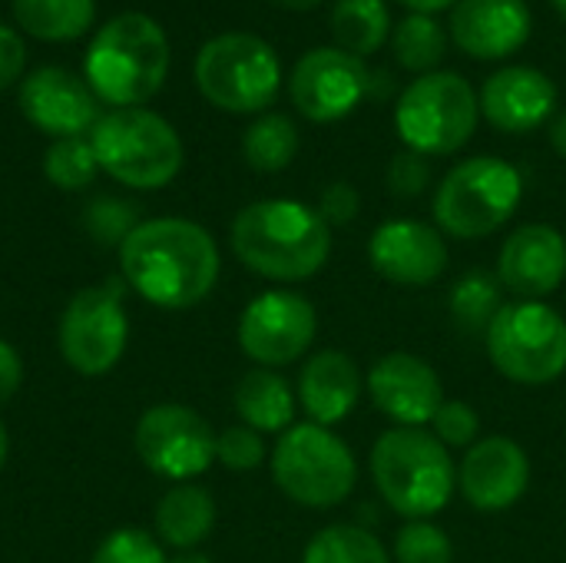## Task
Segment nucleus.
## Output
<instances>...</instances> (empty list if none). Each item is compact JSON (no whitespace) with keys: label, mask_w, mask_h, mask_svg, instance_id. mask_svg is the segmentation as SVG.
<instances>
[{"label":"nucleus","mask_w":566,"mask_h":563,"mask_svg":"<svg viewBox=\"0 0 566 563\" xmlns=\"http://www.w3.org/2000/svg\"><path fill=\"white\" fill-rule=\"evenodd\" d=\"M219 246L192 219L163 216L129 229L119 242V272L126 285L156 309H192L219 282Z\"/></svg>","instance_id":"f257e3e1"},{"label":"nucleus","mask_w":566,"mask_h":563,"mask_svg":"<svg viewBox=\"0 0 566 563\" xmlns=\"http://www.w3.org/2000/svg\"><path fill=\"white\" fill-rule=\"evenodd\" d=\"M235 259L272 282H305L332 256V226L318 209L295 199H262L245 206L229 229Z\"/></svg>","instance_id":"f03ea898"},{"label":"nucleus","mask_w":566,"mask_h":563,"mask_svg":"<svg viewBox=\"0 0 566 563\" xmlns=\"http://www.w3.org/2000/svg\"><path fill=\"white\" fill-rule=\"evenodd\" d=\"M371 478L381 501L408 521L441 514L458 491V465L428 428H388L371 448Z\"/></svg>","instance_id":"7ed1b4c3"},{"label":"nucleus","mask_w":566,"mask_h":563,"mask_svg":"<svg viewBox=\"0 0 566 563\" xmlns=\"http://www.w3.org/2000/svg\"><path fill=\"white\" fill-rule=\"evenodd\" d=\"M169 73V40L146 13H119L86 50V83L96 100L129 110L159 93Z\"/></svg>","instance_id":"20e7f679"},{"label":"nucleus","mask_w":566,"mask_h":563,"mask_svg":"<svg viewBox=\"0 0 566 563\" xmlns=\"http://www.w3.org/2000/svg\"><path fill=\"white\" fill-rule=\"evenodd\" d=\"M96 163L129 189H163L182 169L179 133L153 110H109L90 133Z\"/></svg>","instance_id":"39448f33"},{"label":"nucleus","mask_w":566,"mask_h":563,"mask_svg":"<svg viewBox=\"0 0 566 563\" xmlns=\"http://www.w3.org/2000/svg\"><path fill=\"white\" fill-rule=\"evenodd\" d=\"M521 196L517 166L497 156H471L438 183L434 222L454 239H484L517 212Z\"/></svg>","instance_id":"423d86ee"},{"label":"nucleus","mask_w":566,"mask_h":563,"mask_svg":"<svg viewBox=\"0 0 566 563\" xmlns=\"http://www.w3.org/2000/svg\"><path fill=\"white\" fill-rule=\"evenodd\" d=\"M481 103L474 86L448 70H434L398 93L395 129L405 149L421 156H451L478 129Z\"/></svg>","instance_id":"0eeeda50"},{"label":"nucleus","mask_w":566,"mask_h":563,"mask_svg":"<svg viewBox=\"0 0 566 563\" xmlns=\"http://www.w3.org/2000/svg\"><path fill=\"white\" fill-rule=\"evenodd\" d=\"M272 478L289 501L322 511L348 501L358 481V465L352 448L332 428L305 421L279 435Z\"/></svg>","instance_id":"6e6552de"},{"label":"nucleus","mask_w":566,"mask_h":563,"mask_svg":"<svg viewBox=\"0 0 566 563\" xmlns=\"http://www.w3.org/2000/svg\"><path fill=\"white\" fill-rule=\"evenodd\" d=\"M199 93L226 113H262L282 86L275 50L255 33H219L196 56Z\"/></svg>","instance_id":"1a4fd4ad"},{"label":"nucleus","mask_w":566,"mask_h":563,"mask_svg":"<svg viewBox=\"0 0 566 563\" xmlns=\"http://www.w3.org/2000/svg\"><path fill=\"white\" fill-rule=\"evenodd\" d=\"M494 368L517 385H551L566 372V319L547 302H514L488 329Z\"/></svg>","instance_id":"9d476101"},{"label":"nucleus","mask_w":566,"mask_h":563,"mask_svg":"<svg viewBox=\"0 0 566 563\" xmlns=\"http://www.w3.org/2000/svg\"><path fill=\"white\" fill-rule=\"evenodd\" d=\"M56 342L63 362L76 375L99 378L113 372L129 342V319L119 292L109 285L80 289L60 315Z\"/></svg>","instance_id":"9b49d317"},{"label":"nucleus","mask_w":566,"mask_h":563,"mask_svg":"<svg viewBox=\"0 0 566 563\" xmlns=\"http://www.w3.org/2000/svg\"><path fill=\"white\" fill-rule=\"evenodd\" d=\"M136 455L139 461L176 484H189L206 475L216 461V431L212 425L186 405L163 402L143 411L136 421Z\"/></svg>","instance_id":"f8f14e48"},{"label":"nucleus","mask_w":566,"mask_h":563,"mask_svg":"<svg viewBox=\"0 0 566 563\" xmlns=\"http://www.w3.org/2000/svg\"><path fill=\"white\" fill-rule=\"evenodd\" d=\"M318 332L315 305L289 289L255 295L239 315V348L262 368H282L298 362Z\"/></svg>","instance_id":"ddd939ff"},{"label":"nucleus","mask_w":566,"mask_h":563,"mask_svg":"<svg viewBox=\"0 0 566 563\" xmlns=\"http://www.w3.org/2000/svg\"><path fill=\"white\" fill-rule=\"evenodd\" d=\"M365 90H368L365 60L338 46L308 50L292 66V76H289V96L308 123L345 119L365 100Z\"/></svg>","instance_id":"4468645a"},{"label":"nucleus","mask_w":566,"mask_h":563,"mask_svg":"<svg viewBox=\"0 0 566 563\" xmlns=\"http://www.w3.org/2000/svg\"><path fill=\"white\" fill-rule=\"evenodd\" d=\"M368 395L395 428H428L444 405L434 365L411 352H388L378 358L368 372Z\"/></svg>","instance_id":"2eb2a0df"},{"label":"nucleus","mask_w":566,"mask_h":563,"mask_svg":"<svg viewBox=\"0 0 566 563\" xmlns=\"http://www.w3.org/2000/svg\"><path fill=\"white\" fill-rule=\"evenodd\" d=\"M531 484L527 451L504 435H491L468 448L458 468V488L464 501L481 514H501L514 508Z\"/></svg>","instance_id":"dca6fc26"},{"label":"nucleus","mask_w":566,"mask_h":563,"mask_svg":"<svg viewBox=\"0 0 566 563\" xmlns=\"http://www.w3.org/2000/svg\"><path fill=\"white\" fill-rule=\"evenodd\" d=\"M448 259L441 229L418 219H388L368 239L371 269L395 285H431L444 275Z\"/></svg>","instance_id":"f3484780"},{"label":"nucleus","mask_w":566,"mask_h":563,"mask_svg":"<svg viewBox=\"0 0 566 563\" xmlns=\"http://www.w3.org/2000/svg\"><path fill=\"white\" fill-rule=\"evenodd\" d=\"M497 279L504 292L521 302H544L566 279V239L547 222H527L514 229L497 256Z\"/></svg>","instance_id":"a211bd4d"},{"label":"nucleus","mask_w":566,"mask_h":563,"mask_svg":"<svg viewBox=\"0 0 566 563\" xmlns=\"http://www.w3.org/2000/svg\"><path fill=\"white\" fill-rule=\"evenodd\" d=\"M20 110L40 133L56 139L93 133L99 119L96 93L90 90V83L63 66L33 70L20 86Z\"/></svg>","instance_id":"6ab92c4d"},{"label":"nucleus","mask_w":566,"mask_h":563,"mask_svg":"<svg viewBox=\"0 0 566 563\" xmlns=\"http://www.w3.org/2000/svg\"><path fill=\"white\" fill-rule=\"evenodd\" d=\"M478 103L491 126L504 133H531L554 119L557 86L537 66H501L484 80Z\"/></svg>","instance_id":"aec40b11"},{"label":"nucleus","mask_w":566,"mask_h":563,"mask_svg":"<svg viewBox=\"0 0 566 563\" xmlns=\"http://www.w3.org/2000/svg\"><path fill=\"white\" fill-rule=\"evenodd\" d=\"M534 20L524 0H458L451 40L474 60H504L531 40Z\"/></svg>","instance_id":"412c9836"},{"label":"nucleus","mask_w":566,"mask_h":563,"mask_svg":"<svg viewBox=\"0 0 566 563\" xmlns=\"http://www.w3.org/2000/svg\"><path fill=\"white\" fill-rule=\"evenodd\" d=\"M361 398V368L338 348L315 352L298 375V402L312 425L332 428L345 421Z\"/></svg>","instance_id":"4be33fe9"},{"label":"nucleus","mask_w":566,"mask_h":563,"mask_svg":"<svg viewBox=\"0 0 566 563\" xmlns=\"http://www.w3.org/2000/svg\"><path fill=\"white\" fill-rule=\"evenodd\" d=\"M298 398L275 368L245 372L235 385V411L259 435H285L295 425Z\"/></svg>","instance_id":"5701e85b"},{"label":"nucleus","mask_w":566,"mask_h":563,"mask_svg":"<svg viewBox=\"0 0 566 563\" xmlns=\"http://www.w3.org/2000/svg\"><path fill=\"white\" fill-rule=\"evenodd\" d=\"M216 528V501L199 484H172L156 504V534L176 551L199 548Z\"/></svg>","instance_id":"b1692460"},{"label":"nucleus","mask_w":566,"mask_h":563,"mask_svg":"<svg viewBox=\"0 0 566 563\" xmlns=\"http://www.w3.org/2000/svg\"><path fill=\"white\" fill-rule=\"evenodd\" d=\"M501 309H504V285H501L497 272L468 269L451 285L448 312H451V322L464 335H488V329L501 315Z\"/></svg>","instance_id":"393cba45"},{"label":"nucleus","mask_w":566,"mask_h":563,"mask_svg":"<svg viewBox=\"0 0 566 563\" xmlns=\"http://www.w3.org/2000/svg\"><path fill=\"white\" fill-rule=\"evenodd\" d=\"M391 33V13L385 0H338L332 10V37L338 50L365 60Z\"/></svg>","instance_id":"a878e982"},{"label":"nucleus","mask_w":566,"mask_h":563,"mask_svg":"<svg viewBox=\"0 0 566 563\" xmlns=\"http://www.w3.org/2000/svg\"><path fill=\"white\" fill-rule=\"evenodd\" d=\"M13 17L36 40H76L96 17L93 0H13Z\"/></svg>","instance_id":"bb28decb"},{"label":"nucleus","mask_w":566,"mask_h":563,"mask_svg":"<svg viewBox=\"0 0 566 563\" xmlns=\"http://www.w3.org/2000/svg\"><path fill=\"white\" fill-rule=\"evenodd\" d=\"M298 153V126L285 113H262L242 133V156L255 173H282Z\"/></svg>","instance_id":"cd10ccee"},{"label":"nucleus","mask_w":566,"mask_h":563,"mask_svg":"<svg viewBox=\"0 0 566 563\" xmlns=\"http://www.w3.org/2000/svg\"><path fill=\"white\" fill-rule=\"evenodd\" d=\"M391 50H395V60L405 70L424 76V73H434V66L444 60L448 33L431 13H408L391 30Z\"/></svg>","instance_id":"c85d7f7f"},{"label":"nucleus","mask_w":566,"mask_h":563,"mask_svg":"<svg viewBox=\"0 0 566 563\" xmlns=\"http://www.w3.org/2000/svg\"><path fill=\"white\" fill-rule=\"evenodd\" d=\"M302 563H391V557L371 531L355 524H332L308 541Z\"/></svg>","instance_id":"c756f323"},{"label":"nucleus","mask_w":566,"mask_h":563,"mask_svg":"<svg viewBox=\"0 0 566 563\" xmlns=\"http://www.w3.org/2000/svg\"><path fill=\"white\" fill-rule=\"evenodd\" d=\"M96 173H99V163H96L90 136L53 139L46 156H43V176L63 192L86 189L96 179Z\"/></svg>","instance_id":"7c9ffc66"},{"label":"nucleus","mask_w":566,"mask_h":563,"mask_svg":"<svg viewBox=\"0 0 566 563\" xmlns=\"http://www.w3.org/2000/svg\"><path fill=\"white\" fill-rule=\"evenodd\" d=\"M395 563H454V544L438 524L408 521L395 538Z\"/></svg>","instance_id":"2f4dec72"},{"label":"nucleus","mask_w":566,"mask_h":563,"mask_svg":"<svg viewBox=\"0 0 566 563\" xmlns=\"http://www.w3.org/2000/svg\"><path fill=\"white\" fill-rule=\"evenodd\" d=\"M90 563H166V554L149 531L119 528L96 548Z\"/></svg>","instance_id":"473e14b6"},{"label":"nucleus","mask_w":566,"mask_h":563,"mask_svg":"<svg viewBox=\"0 0 566 563\" xmlns=\"http://www.w3.org/2000/svg\"><path fill=\"white\" fill-rule=\"evenodd\" d=\"M431 435L451 451V448H471L478 445L481 435V415L468 405V402H448L438 408L434 421H431Z\"/></svg>","instance_id":"72a5a7b5"},{"label":"nucleus","mask_w":566,"mask_h":563,"mask_svg":"<svg viewBox=\"0 0 566 563\" xmlns=\"http://www.w3.org/2000/svg\"><path fill=\"white\" fill-rule=\"evenodd\" d=\"M216 461L229 471H255L265 461V441L249 425H232L216 435Z\"/></svg>","instance_id":"f704fd0d"},{"label":"nucleus","mask_w":566,"mask_h":563,"mask_svg":"<svg viewBox=\"0 0 566 563\" xmlns=\"http://www.w3.org/2000/svg\"><path fill=\"white\" fill-rule=\"evenodd\" d=\"M431 183V163L428 156L415 153V149H401L391 156L388 163V189L398 199H418Z\"/></svg>","instance_id":"c9c22d12"},{"label":"nucleus","mask_w":566,"mask_h":563,"mask_svg":"<svg viewBox=\"0 0 566 563\" xmlns=\"http://www.w3.org/2000/svg\"><path fill=\"white\" fill-rule=\"evenodd\" d=\"M86 222L93 229L96 239H106V242H123L129 236V229L136 226L133 222V209H126L119 199H96L90 209H86Z\"/></svg>","instance_id":"e433bc0d"},{"label":"nucleus","mask_w":566,"mask_h":563,"mask_svg":"<svg viewBox=\"0 0 566 563\" xmlns=\"http://www.w3.org/2000/svg\"><path fill=\"white\" fill-rule=\"evenodd\" d=\"M318 216L328 222V226H348L358 219L361 212V196L352 183H328L318 196Z\"/></svg>","instance_id":"4c0bfd02"},{"label":"nucleus","mask_w":566,"mask_h":563,"mask_svg":"<svg viewBox=\"0 0 566 563\" xmlns=\"http://www.w3.org/2000/svg\"><path fill=\"white\" fill-rule=\"evenodd\" d=\"M23 63H27V46L20 33L0 23V90H7L23 73Z\"/></svg>","instance_id":"58836bf2"},{"label":"nucleus","mask_w":566,"mask_h":563,"mask_svg":"<svg viewBox=\"0 0 566 563\" xmlns=\"http://www.w3.org/2000/svg\"><path fill=\"white\" fill-rule=\"evenodd\" d=\"M20 385H23V362L17 348L0 338V408L20 392Z\"/></svg>","instance_id":"ea45409f"},{"label":"nucleus","mask_w":566,"mask_h":563,"mask_svg":"<svg viewBox=\"0 0 566 563\" xmlns=\"http://www.w3.org/2000/svg\"><path fill=\"white\" fill-rule=\"evenodd\" d=\"M395 93V76L388 70H375L368 66V90H365V100H388Z\"/></svg>","instance_id":"a19ab883"},{"label":"nucleus","mask_w":566,"mask_h":563,"mask_svg":"<svg viewBox=\"0 0 566 563\" xmlns=\"http://www.w3.org/2000/svg\"><path fill=\"white\" fill-rule=\"evenodd\" d=\"M401 3H405L411 13H431V17H434L438 10H451L458 0H401Z\"/></svg>","instance_id":"79ce46f5"},{"label":"nucleus","mask_w":566,"mask_h":563,"mask_svg":"<svg viewBox=\"0 0 566 563\" xmlns=\"http://www.w3.org/2000/svg\"><path fill=\"white\" fill-rule=\"evenodd\" d=\"M551 146L557 149V156H564L566 159V110L564 113H557L554 123H551Z\"/></svg>","instance_id":"37998d69"},{"label":"nucleus","mask_w":566,"mask_h":563,"mask_svg":"<svg viewBox=\"0 0 566 563\" xmlns=\"http://www.w3.org/2000/svg\"><path fill=\"white\" fill-rule=\"evenodd\" d=\"M166 563H216L212 557H206V554H196V551H179L176 557H169Z\"/></svg>","instance_id":"c03bdc74"},{"label":"nucleus","mask_w":566,"mask_h":563,"mask_svg":"<svg viewBox=\"0 0 566 563\" xmlns=\"http://www.w3.org/2000/svg\"><path fill=\"white\" fill-rule=\"evenodd\" d=\"M275 7H282V10H312V7H318L322 0H272Z\"/></svg>","instance_id":"a18cd8bd"},{"label":"nucleus","mask_w":566,"mask_h":563,"mask_svg":"<svg viewBox=\"0 0 566 563\" xmlns=\"http://www.w3.org/2000/svg\"><path fill=\"white\" fill-rule=\"evenodd\" d=\"M7 455H10V438H7V431H3V425H0V471H3V465H7Z\"/></svg>","instance_id":"49530a36"},{"label":"nucleus","mask_w":566,"mask_h":563,"mask_svg":"<svg viewBox=\"0 0 566 563\" xmlns=\"http://www.w3.org/2000/svg\"><path fill=\"white\" fill-rule=\"evenodd\" d=\"M554 7H557V13L566 20V0H554Z\"/></svg>","instance_id":"de8ad7c7"}]
</instances>
